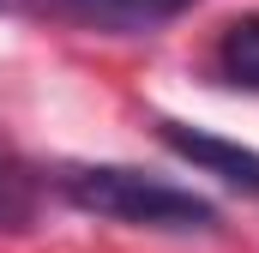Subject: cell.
<instances>
[{
	"label": "cell",
	"instance_id": "3",
	"mask_svg": "<svg viewBox=\"0 0 259 253\" xmlns=\"http://www.w3.org/2000/svg\"><path fill=\"white\" fill-rule=\"evenodd\" d=\"M49 12H61L72 24H91V30H157V24H169V18H181L193 0H42Z\"/></svg>",
	"mask_w": 259,
	"mask_h": 253
},
{
	"label": "cell",
	"instance_id": "4",
	"mask_svg": "<svg viewBox=\"0 0 259 253\" xmlns=\"http://www.w3.org/2000/svg\"><path fill=\"white\" fill-rule=\"evenodd\" d=\"M217 72H223L229 85L259 91V12L253 18H235V24L217 36Z\"/></svg>",
	"mask_w": 259,
	"mask_h": 253
},
{
	"label": "cell",
	"instance_id": "2",
	"mask_svg": "<svg viewBox=\"0 0 259 253\" xmlns=\"http://www.w3.org/2000/svg\"><path fill=\"white\" fill-rule=\"evenodd\" d=\"M163 145L181 151L187 163H199L205 175H217V181H229V187H241V193L259 199V151H241V145H229L217 133H193V126H181V121H163Z\"/></svg>",
	"mask_w": 259,
	"mask_h": 253
},
{
	"label": "cell",
	"instance_id": "5",
	"mask_svg": "<svg viewBox=\"0 0 259 253\" xmlns=\"http://www.w3.org/2000/svg\"><path fill=\"white\" fill-rule=\"evenodd\" d=\"M30 223H36V181L12 157H0V229H30Z\"/></svg>",
	"mask_w": 259,
	"mask_h": 253
},
{
	"label": "cell",
	"instance_id": "1",
	"mask_svg": "<svg viewBox=\"0 0 259 253\" xmlns=\"http://www.w3.org/2000/svg\"><path fill=\"white\" fill-rule=\"evenodd\" d=\"M61 193L78 211L127 223V229H163V235L217 229V211L205 199H193L187 187H169L145 169H127V163H72L61 169Z\"/></svg>",
	"mask_w": 259,
	"mask_h": 253
}]
</instances>
